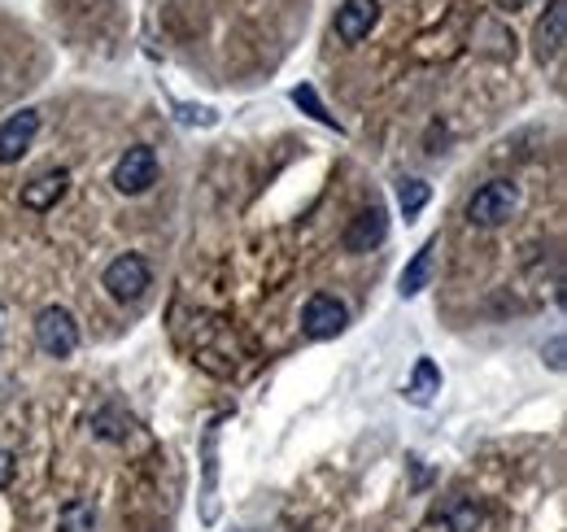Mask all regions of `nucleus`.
Instances as JSON below:
<instances>
[{"mask_svg": "<svg viewBox=\"0 0 567 532\" xmlns=\"http://www.w3.org/2000/svg\"><path fill=\"white\" fill-rule=\"evenodd\" d=\"M218 428L223 419H210L206 437H202V524H218Z\"/></svg>", "mask_w": 567, "mask_h": 532, "instance_id": "obj_6", "label": "nucleus"}, {"mask_svg": "<svg viewBox=\"0 0 567 532\" xmlns=\"http://www.w3.org/2000/svg\"><path fill=\"white\" fill-rule=\"evenodd\" d=\"M436 245H441L436 236L424 241V245L415 249V258L406 263L402 279H398V293H402V297H420V293L427 288V279H432V263H436Z\"/></svg>", "mask_w": 567, "mask_h": 532, "instance_id": "obj_12", "label": "nucleus"}, {"mask_svg": "<svg viewBox=\"0 0 567 532\" xmlns=\"http://www.w3.org/2000/svg\"><path fill=\"white\" fill-rule=\"evenodd\" d=\"M481 520H485V515H481V507H476L472 498H463V493H458V498H450V502L441 507V524H445L450 532H476L481 529Z\"/></svg>", "mask_w": 567, "mask_h": 532, "instance_id": "obj_15", "label": "nucleus"}, {"mask_svg": "<svg viewBox=\"0 0 567 532\" xmlns=\"http://www.w3.org/2000/svg\"><path fill=\"white\" fill-rule=\"evenodd\" d=\"M92 437H101V441H110V446H123V441L132 437V415H123L118 406H101V410L92 415Z\"/></svg>", "mask_w": 567, "mask_h": 532, "instance_id": "obj_14", "label": "nucleus"}, {"mask_svg": "<svg viewBox=\"0 0 567 532\" xmlns=\"http://www.w3.org/2000/svg\"><path fill=\"white\" fill-rule=\"evenodd\" d=\"M96 524H101V515H96V502H87V498L66 502L58 515V532H96Z\"/></svg>", "mask_w": 567, "mask_h": 532, "instance_id": "obj_16", "label": "nucleus"}, {"mask_svg": "<svg viewBox=\"0 0 567 532\" xmlns=\"http://www.w3.org/2000/svg\"><path fill=\"white\" fill-rule=\"evenodd\" d=\"M564 40H567V4H564V0H550L546 18L537 22V35H533L537 58H542V62L559 58V53H564Z\"/></svg>", "mask_w": 567, "mask_h": 532, "instance_id": "obj_11", "label": "nucleus"}, {"mask_svg": "<svg viewBox=\"0 0 567 532\" xmlns=\"http://www.w3.org/2000/svg\"><path fill=\"white\" fill-rule=\"evenodd\" d=\"M550 367H555V371H564V336H555V340H550Z\"/></svg>", "mask_w": 567, "mask_h": 532, "instance_id": "obj_21", "label": "nucleus"}, {"mask_svg": "<svg viewBox=\"0 0 567 532\" xmlns=\"http://www.w3.org/2000/svg\"><path fill=\"white\" fill-rule=\"evenodd\" d=\"M427 201H432V188H427L424 180H402V188H398V205H402V214H406V218L424 214Z\"/></svg>", "mask_w": 567, "mask_h": 532, "instance_id": "obj_18", "label": "nucleus"}, {"mask_svg": "<svg viewBox=\"0 0 567 532\" xmlns=\"http://www.w3.org/2000/svg\"><path fill=\"white\" fill-rule=\"evenodd\" d=\"M346 328H350V310H346L341 297L315 293V297L306 301V310H301V332L310 336V340H332V336H341Z\"/></svg>", "mask_w": 567, "mask_h": 532, "instance_id": "obj_4", "label": "nucleus"}, {"mask_svg": "<svg viewBox=\"0 0 567 532\" xmlns=\"http://www.w3.org/2000/svg\"><path fill=\"white\" fill-rule=\"evenodd\" d=\"M436 393H441V367L432 358H415V371L406 380V401L411 406H432Z\"/></svg>", "mask_w": 567, "mask_h": 532, "instance_id": "obj_13", "label": "nucleus"}, {"mask_svg": "<svg viewBox=\"0 0 567 532\" xmlns=\"http://www.w3.org/2000/svg\"><path fill=\"white\" fill-rule=\"evenodd\" d=\"M292 105H301V110H306L310 119H319L323 127H337V132H341V123H337V119L328 114V105L319 101V92H315L310 83H301V88H292Z\"/></svg>", "mask_w": 567, "mask_h": 532, "instance_id": "obj_17", "label": "nucleus"}, {"mask_svg": "<svg viewBox=\"0 0 567 532\" xmlns=\"http://www.w3.org/2000/svg\"><path fill=\"white\" fill-rule=\"evenodd\" d=\"M13 471H18L13 454H9V450H0V489H9V484H13Z\"/></svg>", "mask_w": 567, "mask_h": 532, "instance_id": "obj_20", "label": "nucleus"}, {"mask_svg": "<svg viewBox=\"0 0 567 532\" xmlns=\"http://www.w3.org/2000/svg\"><path fill=\"white\" fill-rule=\"evenodd\" d=\"M389 236V214H384V205H367V209H358L354 223L346 227V249L350 254H371L380 241Z\"/></svg>", "mask_w": 567, "mask_h": 532, "instance_id": "obj_7", "label": "nucleus"}, {"mask_svg": "<svg viewBox=\"0 0 567 532\" xmlns=\"http://www.w3.org/2000/svg\"><path fill=\"white\" fill-rule=\"evenodd\" d=\"M35 135H40V114H35V110H22V114L4 119V123H0V166L22 162V153L31 149Z\"/></svg>", "mask_w": 567, "mask_h": 532, "instance_id": "obj_8", "label": "nucleus"}, {"mask_svg": "<svg viewBox=\"0 0 567 532\" xmlns=\"http://www.w3.org/2000/svg\"><path fill=\"white\" fill-rule=\"evenodd\" d=\"M515 209H519V188L511 180H489L467 201V223L472 227H502L515 218Z\"/></svg>", "mask_w": 567, "mask_h": 532, "instance_id": "obj_1", "label": "nucleus"}, {"mask_svg": "<svg viewBox=\"0 0 567 532\" xmlns=\"http://www.w3.org/2000/svg\"><path fill=\"white\" fill-rule=\"evenodd\" d=\"M0 340H4V306H0Z\"/></svg>", "mask_w": 567, "mask_h": 532, "instance_id": "obj_22", "label": "nucleus"}, {"mask_svg": "<svg viewBox=\"0 0 567 532\" xmlns=\"http://www.w3.org/2000/svg\"><path fill=\"white\" fill-rule=\"evenodd\" d=\"M157 184V153L148 144H132L118 162H114V188L123 197H141Z\"/></svg>", "mask_w": 567, "mask_h": 532, "instance_id": "obj_3", "label": "nucleus"}, {"mask_svg": "<svg viewBox=\"0 0 567 532\" xmlns=\"http://www.w3.org/2000/svg\"><path fill=\"white\" fill-rule=\"evenodd\" d=\"M179 119H184V123H202V127H214V123H218L214 110H206V105H179Z\"/></svg>", "mask_w": 567, "mask_h": 532, "instance_id": "obj_19", "label": "nucleus"}, {"mask_svg": "<svg viewBox=\"0 0 567 532\" xmlns=\"http://www.w3.org/2000/svg\"><path fill=\"white\" fill-rule=\"evenodd\" d=\"M148 279H153V270H148V263H144L141 254H118L114 263L105 266V275H101L105 293L114 301H141Z\"/></svg>", "mask_w": 567, "mask_h": 532, "instance_id": "obj_5", "label": "nucleus"}, {"mask_svg": "<svg viewBox=\"0 0 567 532\" xmlns=\"http://www.w3.org/2000/svg\"><path fill=\"white\" fill-rule=\"evenodd\" d=\"M66 188H71V171H66V166L44 171V175H35L31 184H22V205L35 209V214H44V209H53L58 201L66 197Z\"/></svg>", "mask_w": 567, "mask_h": 532, "instance_id": "obj_10", "label": "nucleus"}, {"mask_svg": "<svg viewBox=\"0 0 567 532\" xmlns=\"http://www.w3.org/2000/svg\"><path fill=\"white\" fill-rule=\"evenodd\" d=\"M375 22H380V4L375 0H346L337 9V40L358 44V40H367L375 31Z\"/></svg>", "mask_w": 567, "mask_h": 532, "instance_id": "obj_9", "label": "nucleus"}, {"mask_svg": "<svg viewBox=\"0 0 567 532\" xmlns=\"http://www.w3.org/2000/svg\"><path fill=\"white\" fill-rule=\"evenodd\" d=\"M35 345L49 354V358H71L79 349V324L66 306H44L35 315Z\"/></svg>", "mask_w": 567, "mask_h": 532, "instance_id": "obj_2", "label": "nucleus"}]
</instances>
